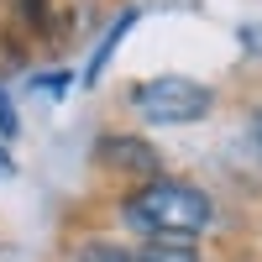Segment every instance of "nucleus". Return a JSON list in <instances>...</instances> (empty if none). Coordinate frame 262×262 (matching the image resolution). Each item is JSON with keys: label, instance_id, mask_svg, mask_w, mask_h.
I'll return each mask as SVG.
<instances>
[{"label": "nucleus", "instance_id": "obj_2", "mask_svg": "<svg viewBox=\"0 0 262 262\" xmlns=\"http://www.w3.org/2000/svg\"><path fill=\"white\" fill-rule=\"evenodd\" d=\"M210 90L205 84H194L184 74H158V79H142L137 90H131V105H137V116L152 121V126H189L210 111Z\"/></svg>", "mask_w": 262, "mask_h": 262}, {"label": "nucleus", "instance_id": "obj_1", "mask_svg": "<svg viewBox=\"0 0 262 262\" xmlns=\"http://www.w3.org/2000/svg\"><path fill=\"white\" fill-rule=\"evenodd\" d=\"M121 215H126V226H137L147 236V242H158V236H168V242H194L200 231H210L215 205L200 189L179 184V179H152V184H142L121 205Z\"/></svg>", "mask_w": 262, "mask_h": 262}, {"label": "nucleus", "instance_id": "obj_6", "mask_svg": "<svg viewBox=\"0 0 262 262\" xmlns=\"http://www.w3.org/2000/svg\"><path fill=\"white\" fill-rule=\"evenodd\" d=\"M79 262H137L131 252H121V247H105V242H90L79 252Z\"/></svg>", "mask_w": 262, "mask_h": 262}, {"label": "nucleus", "instance_id": "obj_9", "mask_svg": "<svg viewBox=\"0 0 262 262\" xmlns=\"http://www.w3.org/2000/svg\"><path fill=\"white\" fill-rule=\"evenodd\" d=\"M0 179H11V158H6V152H0Z\"/></svg>", "mask_w": 262, "mask_h": 262}, {"label": "nucleus", "instance_id": "obj_4", "mask_svg": "<svg viewBox=\"0 0 262 262\" xmlns=\"http://www.w3.org/2000/svg\"><path fill=\"white\" fill-rule=\"evenodd\" d=\"M131 21H137V11H121V21H116L111 32H105V42H100V53L90 58V74H84V79H90V84L100 79V69H105V63H111V53H116V42H121V37L131 32Z\"/></svg>", "mask_w": 262, "mask_h": 262}, {"label": "nucleus", "instance_id": "obj_8", "mask_svg": "<svg viewBox=\"0 0 262 262\" xmlns=\"http://www.w3.org/2000/svg\"><path fill=\"white\" fill-rule=\"evenodd\" d=\"M252 142H257V147H262V111H257V116H252Z\"/></svg>", "mask_w": 262, "mask_h": 262}, {"label": "nucleus", "instance_id": "obj_3", "mask_svg": "<svg viewBox=\"0 0 262 262\" xmlns=\"http://www.w3.org/2000/svg\"><path fill=\"white\" fill-rule=\"evenodd\" d=\"M100 163L116 168V173H131V179H158V152L137 137H100Z\"/></svg>", "mask_w": 262, "mask_h": 262}, {"label": "nucleus", "instance_id": "obj_7", "mask_svg": "<svg viewBox=\"0 0 262 262\" xmlns=\"http://www.w3.org/2000/svg\"><path fill=\"white\" fill-rule=\"evenodd\" d=\"M0 131H6V137L16 131V116H11V105H6V95H0Z\"/></svg>", "mask_w": 262, "mask_h": 262}, {"label": "nucleus", "instance_id": "obj_5", "mask_svg": "<svg viewBox=\"0 0 262 262\" xmlns=\"http://www.w3.org/2000/svg\"><path fill=\"white\" fill-rule=\"evenodd\" d=\"M137 262H200V257H194L189 242H168V236H158V242H147V247H142Z\"/></svg>", "mask_w": 262, "mask_h": 262}]
</instances>
